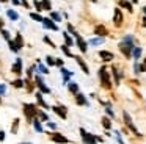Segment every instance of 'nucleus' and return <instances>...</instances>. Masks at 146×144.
I'll use <instances>...</instances> for the list:
<instances>
[{
	"instance_id": "nucleus-64",
	"label": "nucleus",
	"mask_w": 146,
	"mask_h": 144,
	"mask_svg": "<svg viewBox=\"0 0 146 144\" xmlns=\"http://www.w3.org/2000/svg\"><path fill=\"white\" fill-rule=\"evenodd\" d=\"M35 2H36V0H35Z\"/></svg>"
},
{
	"instance_id": "nucleus-19",
	"label": "nucleus",
	"mask_w": 146,
	"mask_h": 144,
	"mask_svg": "<svg viewBox=\"0 0 146 144\" xmlns=\"http://www.w3.org/2000/svg\"><path fill=\"white\" fill-rule=\"evenodd\" d=\"M60 72H61V77H63V81H64V83H69V78L74 75V72L69 71V69H66L64 66L60 69Z\"/></svg>"
},
{
	"instance_id": "nucleus-48",
	"label": "nucleus",
	"mask_w": 146,
	"mask_h": 144,
	"mask_svg": "<svg viewBox=\"0 0 146 144\" xmlns=\"http://www.w3.org/2000/svg\"><path fill=\"white\" fill-rule=\"evenodd\" d=\"M55 66H58V67H63V66H64L63 59H60V58H55Z\"/></svg>"
},
{
	"instance_id": "nucleus-14",
	"label": "nucleus",
	"mask_w": 146,
	"mask_h": 144,
	"mask_svg": "<svg viewBox=\"0 0 146 144\" xmlns=\"http://www.w3.org/2000/svg\"><path fill=\"white\" fill-rule=\"evenodd\" d=\"M118 6H119V8H124L127 13H130V14L133 13V3L130 2V0H118Z\"/></svg>"
},
{
	"instance_id": "nucleus-22",
	"label": "nucleus",
	"mask_w": 146,
	"mask_h": 144,
	"mask_svg": "<svg viewBox=\"0 0 146 144\" xmlns=\"http://www.w3.org/2000/svg\"><path fill=\"white\" fill-rule=\"evenodd\" d=\"M36 102H38V105H41L42 108L49 110V105L46 103V100H44V97H42V92H41V91H39V92H36Z\"/></svg>"
},
{
	"instance_id": "nucleus-38",
	"label": "nucleus",
	"mask_w": 146,
	"mask_h": 144,
	"mask_svg": "<svg viewBox=\"0 0 146 144\" xmlns=\"http://www.w3.org/2000/svg\"><path fill=\"white\" fill-rule=\"evenodd\" d=\"M24 83H25V88H27V91H29V92H32L33 88L36 86V85H32V81H30V80H25Z\"/></svg>"
},
{
	"instance_id": "nucleus-63",
	"label": "nucleus",
	"mask_w": 146,
	"mask_h": 144,
	"mask_svg": "<svg viewBox=\"0 0 146 144\" xmlns=\"http://www.w3.org/2000/svg\"><path fill=\"white\" fill-rule=\"evenodd\" d=\"M0 102H2V100H0Z\"/></svg>"
},
{
	"instance_id": "nucleus-34",
	"label": "nucleus",
	"mask_w": 146,
	"mask_h": 144,
	"mask_svg": "<svg viewBox=\"0 0 146 144\" xmlns=\"http://www.w3.org/2000/svg\"><path fill=\"white\" fill-rule=\"evenodd\" d=\"M38 71L41 72V74H49V69L46 67L44 64H41V61H39V59H38Z\"/></svg>"
},
{
	"instance_id": "nucleus-43",
	"label": "nucleus",
	"mask_w": 146,
	"mask_h": 144,
	"mask_svg": "<svg viewBox=\"0 0 146 144\" xmlns=\"http://www.w3.org/2000/svg\"><path fill=\"white\" fill-rule=\"evenodd\" d=\"M138 72L140 74H145L146 72V64L145 63H138Z\"/></svg>"
},
{
	"instance_id": "nucleus-21",
	"label": "nucleus",
	"mask_w": 146,
	"mask_h": 144,
	"mask_svg": "<svg viewBox=\"0 0 146 144\" xmlns=\"http://www.w3.org/2000/svg\"><path fill=\"white\" fill-rule=\"evenodd\" d=\"M104 42H105V38H101V36H96V38L88 39V46H102Z\"/></svg>"
},
{
	"instance_id": "nucleus-30",
	"label": "nucleus",
	"mask_w": 146,
	"mask_h": 144,
	"mask_svg": "<svg viewBox=\"0 0 146 144\" xmlns=\"http://www.w3.org/2000/svg\"><path fill=\"white\" fill-rule=\"evenodd\" d=\"M63 39H64V42H66V46H72L74 44V41L71 39V36H69V33H68V31H63Z\"/></svg>"
},
{
	"instance_id": "nucleus-55",
	"label": "nucleus",
	"mask_w": 146,
	"mask_h": 144,
	"mask_svg": "<svg viewBox=\"0 0 146 144\" xmlns=\"http://www.w3.org/2000/svg\"><path fill=\"white\" fill-rule=\"evenodd\" d=\"M11 2H13L14 5H19V3H21V0H11Z\"/></svg>"
},
{
	"instance_id": "nucleus-50",
	"label": "nucleus",
	"mask_w": 146,
	"mask_h": 144,
	"mask_svg": "<svg viewBox=\"0 0 146 144\" xmlns=\"http://www.w3.org/2000/svg\"><path fill=\"white\" fill-rule=\"evenodd\" d=\"M5 91H7L5 85H2V83H0V96H2V94H5Z\"/></svg>"
},
{
	"instance_id": "nucleus-54",
	"label": "nucleus",
	"mask_w": 146,
	"mask_h": 144,
	"mask_svg": "<svg viewBox=\"0 0 146 144\" xmlns=\"http://www.w3.org/2000/svg\"><path fill=\"white\" fill-rule=\"evenodd\" d=\"M96 141H98V143H104V138H101V136H96Z\"/></svg>"
},
{
	"instance_id": "nucleus-4",
	"label": "nucleus",
	"mask_w": 146,
	"mask_h": 144,
	"mask_svg": "<svg viewBox=\"0 0 146 144\" xmlns=\"http://www.w3.org/2000/svg\"><path fill=\"white\" fill-rule=\"evenodd\" d=\"M123 119H124V124H126V125H127V127H129V130H130V131H132V133H133V135H135V136H137V138H141V136H143V135H141V133H140V131H138V130H137V127H135V125H133V122H132V119H130V116H129V113H127V111H126V110H124V111H123Z\"/></svg>"
},
{
	"instance_id": "nucleus-56",
	"label": "nucleus",
	"mask_w": 146,
	"mask_h": 144,
	"mask_svg": "<svg viewBox=\"0 0 146 144\" xmlns=\"http://www.w3.org/2000/svg\"><path fill=\"white\" fill-rule=\"evenodd\" d=\"M0 28H3V20H2V17H0Z\"/></svg>"
},
{
	"instance_id": "nucleus-5",
	"label": "nucleus",
	"mask_w": 146,
	"mask_h": 144,
	"mask_svg": "<svg viewBox=\"0 0 146 144\" xmlns=\"http://www.w3.org/2000/svg\"><path fill=\"white\" fill-rule=\"evenodd\" d=\"M124 24V16H123V11L121 8H115L113 9V25L116 28H121Z\"/></svg>"
},
{
	"instance_id": "nucleus-46",
	"label": "nucleus",
	"mask_w": 146,
	"mask_h": 144,
	"mask_svg": "<svg viewBox=\"0 0 146 144\" xmlns=\"http://www.w3.org/2000/svg\"><path fill=\"white\" fill-rule=\"evenodd\" d=\"M35 8L38 9V13L44 11V8H42V3H41V2H38V0H36V2H35Z\"/></svg>"
},
{
	"instance_id": "nucleus-10",
	"label": "nucleus",
	"mask_w": 146,
	"mask_h": 144,
	"mask_svg": "<svg viewBox=\"0 0 146 144\" xmlns=\"http://www.w3.org/2000/svg\"><path fill=\"white\" fill-rule=\"evenodd\" d=\"M50 139L54 141V143H58V144H68V143H69V139H68L64 135L58 133V131H55V133H50Z\"/></svg>"
},
{
	"instance_id": "nucleus-31",
	"label": "nucleus",
	"mask_w": 146,
	"mask_h": 144,
	"mask_svg": "<svg viewBox=\"0 0 146 144\" xmlns=\"http://www.w3.org/2000/svg\"><path fill=\"white\" fill-rule=\"evenodd\" d=\"M30 17H32L33 20H36V22H42V20H44V17H42L39 13H30Z\"/></svg>"
},
{
	"instance_id": "nucleus-42",
	"label": "nucleus",
	"mask_w": 146,
	"mask_h": 144,
	"mask_svg": "<svg viewBox=\"0 0 146 144\" xmlns=\"http://www.w3.org/2000/svg\"><path fill=\"white\" fill-rule=\"evenodd\" d=\"M115 139H116L118 141V143H119V144H124V139H123V138H121V133H119V131H115Z\"/></svg>"
},
{
	"instance_id": "nucleus-15",
	"label": "nucleus",
	"mask_w": 146,
	"mask_h": 144,
	"mask_svg": "<svg viewBox=\"0 0 146 144\" xmlns=\"http://www.w3.org/2000/svg\"><path fill=\"white\" fill-rule=\"evenodd\" d=\"M74 59H76V63L80 66V69H82V72H83V74L90 75V67H88V64L85 63V59H83L82 56H74Z\"/></svg>"
},
{
	"instance_id": "nucleus-9",
	"label": "nucleus",
	"mask_w": 146,
	"mask_h": 144,
	"mask_svg": "<svg viewBox=\"0 0 146 144\" xmlns=\"http://www.w3.org/2000/svg\"><path fill=\"white\" fill-rule=\"evenodd\" d=\"M35 81H36V88H38L41 92H44V94H49V92H50V88L46 86V83H44V80H42L41 75H36V77H35Z\"/></svg>"
},
{
	"instance_id": "nucleus-51",
	"label": "nucleus",
	"mask_w": 146,
	"mask_h": 144,
	"mask_svg": "<svg viewBox=\"0 0 146 144\" xmlns=\"http://www.w3.org/2000/svg\"><path fill=\"white\" fill-rule=\"evenodd\" d=\"M141 27L146 28V16H143V17H141Z\"/></svg>"
},
{
	"instance_id": "nucleus-58",
	"label": "nucleus",
	"mask_w": 146,
	"mask_h": 144,
	"mask_svg": "<svg viewBox=\"0 0 146 144\" xmlns=\"http://www.w3.org/2000/svg\"><path fill=\"white\" fill-rule=\"evenodd\" d=\"M130 2H132L133 5H135V3H138V0H130Z\"/></svg>"
},
{
	"instance_id": "nucleus-28",
	"label": "nucleus",
	"mask_w": 146,
	"mask_h": 144,
	"mask_svg": "<svg viewBox=\"0 0 146 144\" xmlns=\"http://www.w3.org/2000/svg\"><path fill=\"white\" fill-rule=\"evenodd\" d=\"M33 127L38 133H42V125H41V121L39 119H33Z\"/></svg>"
},
{
	"instance_id": "nucleus-44",
	"label": "nucleus",
	"mask_w": 146,
	"mask_h": 144,
	"mask_svg": "<svg viewBox=\"0 0 146 144\" xmlns=\"http://www.w3.org/2000/svg\"><path fill=\"white\" fill-rule=\"evenodd\" d=\"M38 116H39V119H41V121H46V122H49V116L46 114V113L39 111V113H38Z\"/></svg>"
},
{
	"instance_id": "nucleus-59",
	"label": "nucleus",
	"mask_w": 146,
	"mask_h": 144,
	"mask_svg": "<svg viewBox=\"0 0 146 144\" xmlns=\"http://www.w3.org/2000/svg\"><path fill=\"white\" fill-rule=\"evenodd\" d=\"M5 2H8V0H0V3H5Z\"/></svg>"
},
{
	"instance_id": "nucleus-12",
	"label": "nucleus",
	"mask_w": 146,
	"mask_h": 144,
	"mask_svg": "<svg viewBox=\"0 0 146 144\" xmlns=\"http://www.w3.org/2000/svg\"><path fill=\"white\" fill-rule=\"evenodd\" d=\"M76 42H77V47H79V50L82 53L88 52V42H86V41L80 36V34H77V36H76Z\"/></svg>"
},
{
	"instance_id": "nucleus-37",
	"label": "nucleus",
	"mask_w": 146,
	"mask_h": 144,
	"mask_svg": "<svg viewBox=\"0 0 146 144\" xmlns=\"http://www.w3.org/2000/svg\"><path fill=\"white\" fill-rule=\"evenodd\" d=\"M105 114H107L108 118L115 119V111L111 110V106H105Z\"/></svg>"
},
{
	"instance_id": "nucleus-52",
	"label": "nucleus",
	"mask_w": 146,
	"mask_h": 144,
	"mask_svg": "<svg viewBox=\"0 0 146 144\" xmlns=\"http://www.w3.org/2000/svg\"><path fill=\"white\" fill-rule=\"evenodd\" d=\"M3 139H5V131L0 130V141H3Z\"/></svg>"
},
{
	"instance_id": "nucleus-39",
	"label": "nucleus",
	"mask_w": 146,
	"mask_h": 144,
	"mask_svg": "<svg viewBox=\"0 0 146 144\" xmlns=\"http://www.w3.org/2000/svg\"><path fill=\"white\" fill-rule=\"evenodd\" d=\"M2 36H3L7 41H11V34H10V31L5 30V28H2Z\"/></svg>"
},
{
	"instance_id": "nucleus-18",
	"label": "nucleus",
	"mask_w": 146,
	"mask_h": 144,
	"mask_svg": "<svg viewBox=\"0 0 146 144\" xmlns=\"http://www.w3.org/2000/svg\"><path fill=\"white\" fill-rule=\"evenodd\" d=\"M76 103H77V105H82V106H90V102L86 100L85 94H82V92H77L76 94Z\"/></svg>"
},
{
	"instance_id": "nucleus-33",
	"label": "nucleus",
	"mask_w": 146,
	"mask_h": 144,
	"mask_svg": "<svg viewBox=\"0 0 146 144\" xmlns=\"http://www.w3.org/2000/svg\"><path fill=\"white\" fill-rule=\"evenodd\" d=\"M41 3H42V8H44V11H50V9H52L50 0H41Z\"/></svg>"
},
{
	"instance_id": "nucleus-61",
	"label": "nucleus",
	"mask_w": 146,
	"mask_h": 144,
	"mask_svg": "<svg viewBox=\"0 0 146 144\" xmlns=\"http://www.w3.org/2000/svg\"><path fill=\"white\" fill-rule=\"evenodd\" d=\"M143 63H145V64H146V58H143Z\"/></svg>"
},
{
	"instance_id": "nucleus-23",
	"label": "nucleus",
	"mask_w": 146,
	"mask_h": 144,
	"mask_svg": "<svg viewBox=\"0 0 146 144\" xmlns=\"http://www.w3.org/2000/svg\"><path fill=\"white\" fill-rule=\"evenodd\" d=\"M68 89H69V92L74 94V96H76L77 92H80V91H79V85H77L76 81H69V83H68Z\"/></svg>"
},
{
	"instance_id": "nucleus-53",
	"label": "nucleus",
	"mask_w": 146,
	"mask_h": 144,
	"mask_svg": "<svg viewBox=\"0 0 146 144\" xmlns=\"http://www.w3.org/2000/svg\"><path fill=\"white\" fill-rule=\"evenodd\" d=\"M21 3H22V5L25 6V8H30V5H29V3L25 2V0H21Z\"/></svg>"
},
{
	"instance_id": "nucleus-45",
	"label": "nucleus",
	"mask_w": 146,
	"mask_h": 144,
	"mask_svg": "<svg viewBox=\"0 0 146 144\" xmlns=\"http://www.w3.org/2000/svg\"><path fill=\"white\" fill-rule=\"evenodd\" d=\"M35 66H32V67H29V69H27V77H29V78H32L33 77V72H35Z\"/></svg>"
},
{
	"instance_id": "nucleus-13",
	"label": "nucleus",
	"mask_w": 146,
	"mask_h": 144,
	"mask_svg": "<svg viewBox=\"0 0 146 144\" xmlns=\"http://www.w3.org/2000/svg\"><path fill=\"white\" fill-rule=\"evenodd\" d=\"M47 30H52V31H58V25L55 24V20H52L50 17H44V20L41 22Z\"/></svg>"
},
{
	"instance_id": "nucleus-17",
	"label": "nucleus",
	"mask_w": 146,
	"mask_h": 144,
	"mask_svg": "<svg viewBox=\"0 0 146 144\" xmlns=\"http://www.w3.org/2000/svg\"><path fill=\"white\" fill-rule=\"evenodd\" d=\"M11 72H13V74H16V75L22 74V58H17L16 59V63L11 66Z\"/></svg>"
},
{
	"instance_id": "nucleus-29",
	"label": "nucleus",
	"mask_w": 146,
	"mask_h": 144,
	"mask_svg": "<svg viewBox=\"0 0 146 144\" xmlns=\"http://www.w3.org/2000/svg\"><path fill=\"white\" fill-rule=\"evenodd\" d=\"M24 80H21V78H17V80H14V81H11V86L13 88H16V89H21V88L24 86Z\"/></svg>"
},
{
	"instance_id": "nucleus-7",
	"label": "nucleus",
	"mask_w": 146,
	"mask_h": 144,
	"mask_svg": "<svg viewBox=\"0 0 146 144\" xmlns=\"http://www.w3.org/2000/svg\"><path fill=\"white\" fill-rule=\"evenodd\" d=\"M111 77H113L115 85H116V86H119L121 78H123V72H121V69L118 67L116 64H111Z\"/></svg>"
},
{
	"instance_id": "nucleus-41",
	"label": "nucleus",
	"mask_w": 146,
	"mask_h": 144,
	"mask_svg": "<svg viewBox=\"0 0 146 144\" xmlns=\"http://www.w3.org/2000/svg\"><path fill=\"white\" fill-rule=\"evenodd\" d=\"M68 31H69V33L72 34L74 38H76L77 34H79V33H77V31H76V28H74V27H72V25H71V24H68Z\"/></svg>"
},
{
	"instance_id": "nucleus-16",
	"label": "nucleus",
	"mask_w": 146,
	"mask_h": 144,
	"mask_svg": "<svg viewBox=\"0 0 146 144\" xmlns=\"http://www.w3.org/2000/svg\"><path fill=\"white\" fill-rule=\"evenodd\" d=\"M52 111L55 113V114H58L61 119H66V116H68V113H66V106H63V105H58V106H52Z\"/></svg>"
},
{
	"instance_id": "nucleus-36",
	"label": "nucleus",
	"mask_w": 146,
	"mask_h": 144,
	"mask_svg": "<svg viewBox=\"0 0 146 144\" xmlns=\"http://www.w3.org/2000/svg\"><path fill=\"white\" fill-rule=\"evenodd\" d=\"M8 46H10V50H11V52H14V53H16V52H19V49H17V46L14 44V39L8 41Z\"/></svg>"
},
{
	"instance_id": "nucleus-32",
	"label": "nucleus",
	"mask_w": 146,
	"mask_h": 144,
	"mask_svg": "<svg viewBox=\"0 0 146 144\" xmlns=\"http://www.w3.org/2000/svg\"><path fill=\"white\" fill-rule=\"evenodd\" d=\"M61 50H63V53H64L66 56H69V58H74V56H76V55H72V53H71L69 46H66V44H64V46H61Z\"/></svg>"
},
{
	"instance_id": "nucleus-27",
	"label": "nucleus",
	"mask_w": 146,
	"mask_h": 144,
	"mask_svg": "<svg viewBox=\"0 0 146 144\" xmlns=\"http://www.w3.org/2000/svg\"><path fill=\"white\" fill-rule=\"evenodd\" d=\"M19 119H14V121H13V124H11V133H14V135H16L17 133V130H19Z\"/></svg>"
},
{
	"instance_id": "nucleus-47",
	"label": "nucleus",
	"mask_w": 146,
	"mask_h": 144,
	"mask_svg": "<svg viewBox=\"0 0 146 144\" xmlns=\"http://www.w3.org/2000/svg\"><path fill=\"white\" fill-rule=\"evenodd\" d=\"M44 42H46V44H49V46H50V47H57V46H55V44H54V41H52V39H50V38H49V36H44Z\"/></svg>"
},
{
	"instance_id": "nucleus-20",
	"label": "nucleus",
	"mask_w": 146,
	"mask_h": 144,
	"mask_svg": "<svg viewBox=\"0 0 146 144\" xmlns=\"http://www.w3.org/2000/svg\"><path fill=\"white\" fill-rule=\"evenodd\" d=\"M101 124L105 130H111V127H113V125H111V118H108V116H102Z\"/></svg>"
},
{
	"instance_id": "nucleus-60",
	"label": "nucleus",
	"mask_w": 146,
	"mask_h": 144,
	"mask_svg": "<svg viewBox=\"0 0 146 144\" xmlns=\"http://www.w3.org/2000/svg\"><path fill=\"white\" fill-rule=\"evenodd\" d=\"M90 2H93V3H96V2H98V0H90Z\"/></svg>"
},
{
	"instance_id": "nucleus-35",
	"label": "nucleus",
	"mask_w": 146,
	"mask_h": 144,
	"mask_svg": "<svg viewBox=\"0 0 146 144\" xmlns=\"http://www.w3.org/2000/svg\"><path fill=\"white\" fill-rule=\"evenodd\" d=\"M50 19L55 20V22H61V16L58 14V13H55V11H50Z\"/></svg>"
},
{
	"instance_id": "nucleus-11",
	"label": "nucleus",
	"mask_w": 146,
	"mask_h": 144,
	"mask_svg": "<svg viewBox=\"0 0 146 144\" xmlns=\"http://www.w3.org/2000/svg\"><path fill=\"white\" fill-rule=\"evenodd\" d=\"M93 31H94V34H96V36H101V38L108 36V28L105 27L104 24H98V25L94 27V30H93Z\"/></svg>"
},
{
	"instance_id": "nucleus-2",
	"label": "nucleus",
	"mask_w": 146,
	"mask_h": 144,
	"mask_svg": "<svg viewBox=\"0 0 146 144\" xmlns=\"http://www.w3.org/2000/svg\"><path fill=\"white\" fill-rule=\"evenodd\" d=\"M98 75H99V81H101V86L104 89L110 91L111 89V72H108L107 66H101L98 71Z\"/></svg>"
},
{
	"instance_id": "nucleus-3",
	"label": "nucleus",
	"mask_w": 146,
	"mask_h": 144,
	"mask_svg": "<svg viewBox=\"0 0 146 144\" xmlns=\"http://www.w3.org/2000/svg\"><path fill=\"white\" fill-rule=\"evenodd\" d=\"M38 113H39V110L33 103H24V114H25V118L29 121H33L38 116Z\"/></svg>"
},
{
	"instance_id": "nucleus-1",
	"label": "nucleus",
	"mask_w": 146,
	"mask_h": 144,
	"mask_svg": "<svg viewBox=\"0 0 146 144\" xmlns=\"http://www.w3.org/2000/svg\"><path fill=\"white\" fill-rule=\"evenodd\" d=\"M135 47L137 46H135V41H133L132 34H124L123 39H121V42L118 44V49H119V52L123 53V56L126 59L132 58V52H133Z\"/></svg>"
},
{
	"instance_id": "nucleus-40",
	"label": "nucleus",
	"mask_w": 146,
	"mask_h": 144,
	"mask_svg": "<svg viewBox=\"0 0 146 144\" xmlns=\"http://www.w3.org/2000/svg\"><path fill=\"white\" fill-rule=\"evenodd\" d=\"M46 63H47V66H55V58H52L50 55L46 56Z\"/></svg>"
},
{
	"instance_id": "nucleus-49",
	"label": "nucleus",
	"mask_w": 146,
	"mask_h": 144,
	"mask_svg": "<svg viewBox=\"0 0 146 144\" xmlns=\"http://www.w3.org/2000/svg\"><path fill=\"white\" fill-rule=\"evenodd\" d=\"M47 127L52 128V130H55V128H57V124H55V122H50V121H49V122H47Z\"/></svg>"
},
{
	"instance_id": "nucleus-6",
	"label": "nucleus",
	"mask_w": 146,
	"mask_h": 144,
	"mask_svg": "<svg viewBox=\"0 0 146 144\" xmlns=\"http://www.w3.org/2000/svg\"><path fill=\"white\" fill-rule=\"evenodd\" d=\"M79 131H80V136H82V139H83V144H98V141H96V135L88 133L85 128H80Z\"/></svg>"
},
{
	"instance_id": "nucleus-24",
	"label": "nucleus",
	"mask_w": 146,
	"mask_h": 144,
	"mask_svg": "<svg viewBox=\"0 0 146 144\" xmlns=\"http://www.w3.org/2000/svg\"><path fill=\"white\" fill-rule=\"evenodd\" d=\"M141 53H143V49H141V47H135V49H133V52H132L133 61H138V59L141 58Z\"/></svg>"
},
{
	"instance_id": "nucleus-25",
	"label": "nucleus",
	"mask_w": 146,
	"mask_h": 144,
	"mask_svg": "<svg viewBox=\"0 0 146 144\" xmlns=\"http://www.w3.org/2000/svg\"><path fill=\"white\" fill-rule=\"evenodd\" d=\"M14 44H16V46H17V49H22V47H24V41H22V34H19V33H17L16 34V38H14Z\"/></svg>"
},
{
	"instance_id": "nucleus-62",
	"label": "nucleus",
	"mask_w": 146,
	"mask_h": 144,
	"mask_svg": "<svg viewBox=\"0 0 146 144\" xmlns=\"http://www.w3.org/2000/svg\"><path fill=\"white\" fill-rule=\"evenodd\" d=\"M21 144H32V143H21Z\"/></svg>"
},
{
	"instance_id": "nucleus-26",
	"label": "nucleus",
	"mask_w": 146,
	"mask_h": 144,
	"mask_svg": "<svg viewBox=\"0 0 146 144\" xmlns=\"http://www.w3.org/2000/svg\"><path fill=\"white\" fill-rule=\"evenodd\" d=\"M7 16L11 19V20H17V19H19V14H17L14 9H7Z\"/></svg>"
},
{
	"instance_id": "nucleus-57",
	"label": "nucleus",
	"mask_w": 146,
	"mask_h": 144,
	"mask_svg": "<svg viewBox=\"0 0 146 144\" xmlns=\"http://www.w3.org/2000/svg\"><path fill=\"white\" fill-rule=\"evenodd\" d=\"M143 14H145V16H146V5H145V6H143Z\"/></svg>"
},
{
	"instance_id": "nucleus-8",
	"label": "nucleus",
	"mask_w": 146,
	"mask_h": 144,
	"mask_svg": "<svg viewBox=\"0 0 146 144\" xmlns=\"http://www.w3.org/2000/svg\"><path fill=\"white\" fill-rule=\"evenodd\" d=\"M98 55H99V58H101L104 63H111L115 59V53L110 52V50H99Z\"/></svg>"
}]
</instances>
